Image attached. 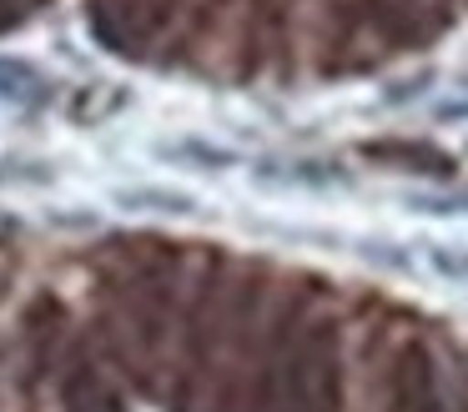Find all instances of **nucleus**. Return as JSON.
<instances>
[{"label": "nucleus", "mask_w": 468, "mask_h": 412, "mask_svg": "<svg viewBox=\"0 0 468 412\" xmlns=\"http://www.w3.org/2000/svg\"><path fill=\"white\" fill-rule=\"evenodd\" d=\"M36 86H41V70L26 66V60H5V56H0V96L26 100V96H36Z\"/></svg>", "instance_id": "nucleus-1"}, {"label": "nucleus", "mask_w": 468, "mask_h": 412, "mask_svg": "<svg viewBox=\"0 0 468 412\" xmlns=\"http://www.w3.org/2000/svg\"><path fill=\"white\" fill-rule=\"evenodd\" d=\"M122 206H156V211H197L192 196H182V191H126Z\"/></svg>", "instance_id": "nucleus-2"}]
</instances>
